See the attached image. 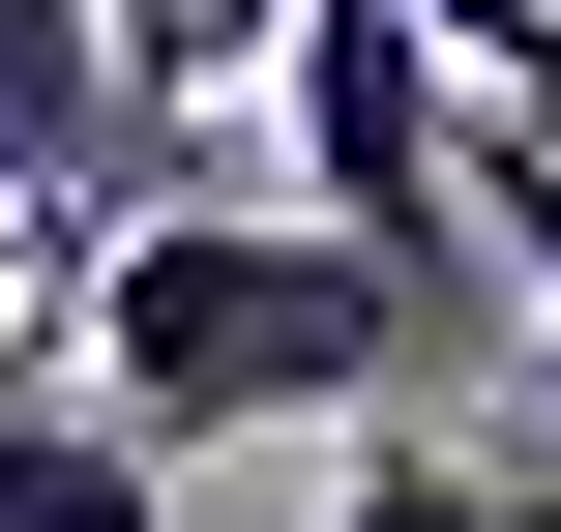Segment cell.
Wrapping results in <instances>:
<instances>
[{
    "instance_id": "obj_4",
    "label": "cell",
    "mask_w": 561,
    "mask_h": 532,
    "mask_svg": "<svg viewBox=\"0 0 561 532\" xmlns=\"http://www.w3.org/2000/svg\"><path fill=\"white\" fill-rule=\"evenodd\" d=\"M237 59H296V0H118V89H148V118H207Z\"/></svg>"
},
{
    "instance_id": "obj_6",
    "label": "cell",
    "mask_w": 561,
    "mask_h": 532,
    "mask_svg": "<svg viewBox=\"0 0 561 532\" xmlns=\"http://www.w3.org/2000/svg\"><path fill=\"white\" fill-rule=\"evenodd\" d=\"M473 532H561V444H473Z\"/></svg>"
},
{
    "instance_id": "obj_3",
    "label": "cell",
    "mask_w": 561,
    "mask_h": 532,
    "mask_svg": "<svg viewBox=\"0 0 561 532\" xmlns=\"http://www.w3.org/2000/svg\"><path fill=\"white\" fill-rule=\"evenodd\" d=\"M0 532H178V474H148L59 355H0Z\"/></svg>"
},
{
    "instance_id": "obj_5",
    "label": "cell",
    "mask_w": 561,
    "mask_h": 532,
    "mask_svg": "<svg viewBox=\"0 0 561 532\" xmlns=\"http://www.w3.org/2000/svg\"><path fill=\"white\" fill-rule=\"evenodd\" d=\"M296 532H473V444H355V474H325Z\"/></svg>"
},
{
    "instance_id": "obj_1",
    "label": "cell",
    "mask_w": 561,
    "mask_h": 532,
    "mask_svg": "<svg viewBox=\"0 0 561 532\" xmlns=\"http://www.w3.org/2000/svg\"><path fill=\"white\" fill-rule=\"evenodd\" d=\"M414 355H444V296H414V267H355L325 207H207V178H178V207H148L89 296H59V385H89L148 474H178V444H296V415H385Z\"/></svg>"
},
{
    "instance_id": "obj_2",
    "label": "cell",
    "mask_w": 561,
    "mask_h": 532,
    "mask_svg": "<svg viewBox=\"0 0 561 532\" xmlns=\"http://www.w3.org/2000/svg\"><path fill=\"white\" fill-rule=\"evenodd\" d=\"M266 89H296V207L473 326V89H444L385 0H296V59H266Z\"/></svg>"
}]
</instances>
